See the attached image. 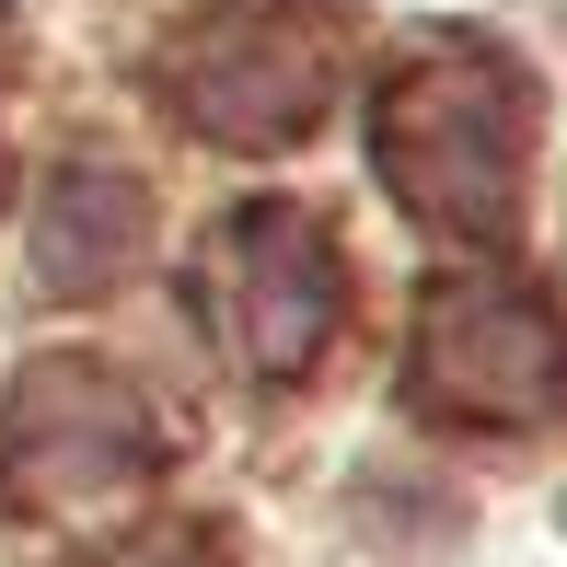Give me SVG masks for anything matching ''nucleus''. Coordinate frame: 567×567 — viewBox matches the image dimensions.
Returning <instances> with one entry per match:
<instances>
[{"label": "nucleus", "mask_w": 567, "mask_h": 567, "mask_svg": "<svg viewBox=\"0 0 567 567\" xmlns=\"http://www.w3.org/2000/svg\"><path fill=\"white\" fill-rule=\"evenodd\" d=\"M382 163L417 186L429 220H498L509 163H522V105L486 59H429L382 105Z\"/></svg>", "instance_id": "1"}, {"label": "nucleus", "mask_w": 567, "mask_h": 567, "mask_svg": "<svg viewBox=\"0 0 567 567\" xmlns=\"http://www.w3.org/2000/svg\"><path fill=\"white\" fill-rule=\"evenodd\" d=\"M429 382H441L452 405H498V417H522V405H545L556 382H567V359H556V324L533 313V301L463 290V301H441V324H429Z\"/></svg>", "instance_id": "2"}, {"label": "nucleus", "mask_w": 567, "mask_h": 567, "mask_svg": "<svg viewBox=\"0 0 567 567\" xmlns=\"http://www.w3.org/2000/svg\"><path fill=\"white\" fill-rule=\"evenodd\" d=\"M231 244H244V337H255V359L267 371L313 359L324 324H337V255H324V231L290 220V209H255Z\"/></svg>", "instance_id": "3"}]
</instances>
